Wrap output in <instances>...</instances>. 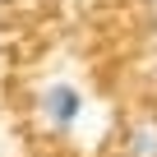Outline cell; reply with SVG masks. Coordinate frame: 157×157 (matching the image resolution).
Here are the masks:
<instances>
[{
    "label": "cell",
    "mask_w": 157,
    "mask_h": 157,
    "mask_svg": "<svg viewBox=\"0 0 157 157\" xmlns=\"http://www.w3.org/2000/svg\"><path fill=\"white\" fill-rule=\"evenodd\" d=\"M125 157H157V120H139L125 139Z\"/></svg>",
    "instance_id": "cell-2"
},
{
    "label": "cell",
    "mask_w": 157,
    "mask_h": 157,
    "mask_svg": "<svg viewBox=\"0 0 157 157\" xmlns=\"http://www.w3.org/2000/svg\"><path fill=\"white\" fill-rule=\"evenodd\" d=\"M42 116H46L56 129H69V125L78 120V93H74L69 83H51V88L42 93Z\"/></svg>",
    "instance_id": "cell-1"
}]
</instances>
